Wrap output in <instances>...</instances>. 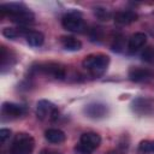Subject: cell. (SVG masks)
Returning a JSON list of instances; mask_svg holds the SVG:
<instances>
[{
	"label": "cell",
	"instance_id": "1",
	"mask_svg": "<svg viewBox=\"0 0 154 154\" xmlns=\"http://www.w3.org/2000/svg\"><path fill=\"white\" fill-rule=\"evenodd\" d=\"M109 64V57L106 55V54H90L88 57H85L82 61V65L84 69H87L93 76L97 77V76H101L107 66Z\"/></svg>",
	"mask_w": 154,
	"mask_h": 154
},
{
	"label": "cell",
	"instance_id": "2",
	"mask_svg": "<svg viewBox=\"0 0 154 154\" xmlns=\"http://www.w3.org/2000/svg\"><path fill=\"white\" fill-rule=\"evenodd\" d=\"M34 147L35 141L32 136L25 132H19L13 138L10 154H32Z\"/></svg>",
	"mask_w": 154,
	"mask_h": 154
},
{
	"label": "cell",
	"instance_id": "3",
	"mask_svg": "<svg viewBox=\"0 0 154 154\" xmlns=\"http://www.w3.org/2000/svg\"><path fill=\"white\" fill-rule=\"evenodd\" d=\"M101 143V137L96 132H84L78 144H76L75 150L78 154H91Z\"/></svg>",
	"mask_w": 154,
	"mask_h": 154
},
{
	"label": "cell",
	"instance_id": "4",
	"mask_svg": "<svg viewBox=\"0 0 154 154\" xmlns=\"http://www.w3.org/2000/svg\"><path fill=\"white\" fill-rule=\"evenodd\" d=\"M61 24L64 29L72 32H83L85 29V23L78 13H67L63 17Z\"/></svg>",
	"mask_w": 154,
	"mask_h": 154
},
{
	"label": "cell",
	"instance_id": "5",
	"mask_svg": "<svg viewBox=\"0 0 154 154\" xmlns=\"http://www.w3.org/2000/svg\"><path fill=\"white\" fill-rule=\"evenodd\" d=\"M36 114L40 119L49 118L51 120H55L59 117L58 108L47 100H40L36 105Z\"/></svg>",
	"mask_w": 154,
	"mask_h": 154
},
{
	"label": "cell",
	"instance_id": "6",
	"mask_svg": "<svg viewBox=\"0 0 154 154\" xmlns=\"http://www.w3.org/2000/svg\"><path fill=\"white\" fill-rule=\"evenodd\" d=\"M108 109H107V106L103 105V103H100V102H94V103H89L84 107V113L89 117V118H93V119H100V118H103L106 114H107Z\"/></svg>",
	"mask_w": 154,
	"mask_h": 154
},
{
	"label": "cell",
	"instance_id": "7",
	"mask_svg": "<svg viewBox=\"0 0 154 154\" xmlns=\"http://www.w3.org/2000/svg\"><path fill=\"white\" fill-rule=\"evenodd\" d=\"M2 113L5 116H8L10 118H19L25 114L26 109L24 106L13 103V102H4L2 103Z\"/></svg>",
	"mask_w": 154,
	"mask_h": 154
},
{
	"label": "cell",
	"instance_id": "8",
	"mask_svg": "<svg viewBox=\"0 0 154 154\" xmlns=\"http://www.w3.org/2000/svg\"><path fill=\"white\" fill-rule=\"evenodd\" d=\"M40 70L43 71L46 75H49L57 79H63L65 77V70L63 66H60L59 64H54V63H48L45 65L40 66Z\"/></svg>",
	"mask_w": 154,
	"mask_h": 154
},
{
	"label": "cell",
	"instance_id": "9",
	"mask_svg": "<svg viewBox=\"0 0 154 154\" xmlns=\"http://www.w3.org/2000/svg\"><path fill=\"white\" fill-rule=\"evenodd\" d=\"M138 18L137 13L135 11H119L117 12L114 16H113V19L117 24H122V25H126V24H130L132 22H136Z\"/></svg>",
	"mask_w": 154,
	"mask_h": 154
},
{
	"label": "cell",
	"instance_id": "10",
	"mask_svg": "<svg viewBox=\"0 0 154 154\" xmlns=\"http://www.w3.org/2000/svg\"><path fill=\"white\" fill-rule=\"evenodd\" d=\"M147 42V35L144 32H135L134 35H131V37L129 38V42H128V48L129 51L132 53V52H136L138 51L140 48H142Z\"/></svg>",
	"mask_w": 154,
	"mask_h": 154
},
{
	"label": "cell",
	"instance_id": "11",
	"mask_svg": "<svg viewBox=\"0 0 154 154\" xmlns=\"http://www.w3.org/2000/svg\"><path fill=\"white\" fill-rule=\"evenodd\" d=\"M152 77V72L148 69H142V67H132L129 71V78L132 82H144L148 81Z\"/></svg>",
	"mask_w": 154,
	"mask_h": 154
},
{
	"label": "cell",
	"instance_id": "12",
	"mask_svg": "<svg viewBox=\"0 0 154 154\" xmlns=\"http://www.w3.org/2000/svg\"><path fill=\"white\" fill-rule=\"evenodd\" d=\"M45 138L53 144H59L63 143L66 138V135L64 131H61L60 129H47L45 131Z\"/></svg>",
	"mask_w": 154,
	"mask_h": 154
},
{
	"label": "cell",
	"instance_id": "13",
	"mask_svg": "<svg viewBox=\"0 0 154 154\" xmlns=\"http://www.w3.org/2000/svg\"><path fill=\"white\" fill-rule=\"evenodd\" d=\"M25 10H28V8L23 4H19V2H8V4H1L0 5V12L6 13L10 17H12L14 14H18V13L25 11Z\"/></svg>",
	"mask_w": 154,
	"mask_h": 154
},
{
	"label": "cell",
	"instance_id": "14",
	"mask_svg": "<svg viewBox=\"0 0 154 154\" xmlns=\"http://www.w3.org/2000/svg\"><path fill=\"white\" fill-rule=\"evenodd\" d=\"M132 109L138 114H149L153 111L152 103L144 99H136L132 102Z\"/></svg>",
	"mask_w": 154,
	"mask_h": 154
},
{
	"label": "cell",
	"instance_id": "15",
	"mask_svg": "<svg viewBox=\"0 0 154 154\" xmlns=\"http://www.w3.org/2000/svg\"><path fill=\"white\" fill-rule=\"evenodd\" d=\"M60 42L66 51L75 52V51H79L82 48V42L73 36H61Z\"/></svg>",
	"mask_w": 154,
	"mask_h": 154
},
{
	"label": "cell",
	"instance_id": "16",
	"mask_svg": "<svg viewBox=\"0 0 154 154\" xmlns=\"http://www.w3.org/2000/svg\"><path fill=\"white\" fill-rule=\"evenodd\" d=\"M26 42L31 46V47H40L43 45V41H45V36L41 31H36V30H30L26 36Z\"/></svg>",
	"mask_w": 154,
	"mask_h": 154
},
{
	"label": "cell",
	"instance_id": "17",
	"mask_svg": "<svg viewBox=\"0 0 154 154\" xmlns=\"http://www.w3.org/2000/svg\"><path fill=\"white\" fill-rule=\"evenodd\" d=\"M141 58L146 63H153L154 61V48L153 47H147L141 54Z\"/></svg>",
	"mask_w": 154,
	"mask_h": 154
},
{
	"label": "cell",
	"instance_id": "18",
	"mask_svg": "<svg viewBox=\"0 0 154 154\" xmlns=\"http://www.w3.org/2000/svg\"><path fill=\"white\" fill-rule=\"evenodd\" d=\"M103 37V31L101 28L95 26L90 30V40L91 41H101Z\"/></svg>",
	"mask_w": 154,
	"mask_h": 154
},
{
	"label": "cell",
	"instance_id": "19",
	"mask_svg": "<svg viewBox=\"0 0 154 154\" xmlns=\"http://www.w3.org/2000/svg\"><path fill=\"white\" fill-rule=\"evenodd\" d=\"M95 14L97 16V18H100L101 20H108V18L111 17V13L107 8L103 7H96L95 8Z\"/></svg>",
	"mask_w": 154,
	"mask_h": 154
},
{
	"label": "cell",
	"instance_id": "20",
	"mask_svg": "<svg viewBox=\"0 0 154 154\" xmlns=\"http://www.w3.org/2000/svg\"><path fill=\"white\" fill-rule=\"evenodd\" d=\"M124 48V37L123 36H117L114 40H113V43H112V49L114 52H122Z\"/></svg>",
	"mask_w": 154,
	"mask_h": 154
},
{
	"label": "cell",
	"instance_id": "21",
	"mask_svg": "<svg viewBox=\"0 0 154 154\" xmlns=\"http://www.w3.org/2000/svg\"><path fill=\"white\" fill-rule=\"evenodd\" d=\"M11 136V130L10 129H1L0 130V141L1 143H5Z\"/></svg>",
	"mask_w": 154,
	"mask_h": 154
},
{
	"label": "cell",
	"instance_id": "22",
	"mask_svg": "<svg viewBox=\"0 0 154 154\" xmlns=\"http://www.w3.org/2000/svg\"><path fill=\"white\" fill-rule=\"evenodd\" d=\"M140 152L147 154V153H150V142L149 141H142L140 143Z\"/></svg>",
	"mask_w": 154,
	"mask_h": 154
},
{
	"label": "cell",
	"instance_id": "23",
	"mask_svg": "<svg viewBox=\"0 0 154 154\" xmlns=\"http://www.w3.org/2000/svg\"><path fill=\"white\" fill-rule=\"evenodd\" d=\"M40 154H61L60 152L58 150H54V149H49V148H45L40 152Z\"/></svg>",
	"mask_w": 154,
	"mask_h": 154
},
{
	"label": "cell",
	"instance_id": "24",
	"mask_svg": "<svg viewBox=\"0 0 154 154\" xmlns=\"http://www.w3.org/2000/svg\"><path fill=\"white\" fill-rule=\"evenodd\" d=\"M107 154H122V152H120L119 149H113V150H111V152H108Z\"/></svg>",
	"mask_w": 154,
	"mask_h": 154
},
{
	"label": "cell",
	"instance_id": "25",
	"mask_svg": "<svg viewBox=\"0 0 154 154\" xmlns=\"http://www.w3.org/2000/svg\"><path fill=\"white\" fill-rule=\"evenodd\" d=\"M150 152H152V153H154V141H153V142H150Z\"/></svg>",
	"mask_w": 154,
	"mask_h": 154
}]
</instances>
